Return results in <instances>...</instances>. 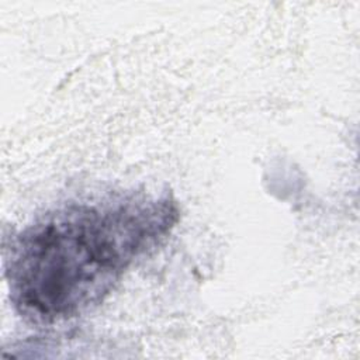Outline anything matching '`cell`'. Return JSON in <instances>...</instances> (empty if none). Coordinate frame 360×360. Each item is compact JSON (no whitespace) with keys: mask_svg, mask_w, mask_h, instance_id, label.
I'll return each mask as SVG.
<instances>
[{"mask_svg":"<svg viewBox=\"0 0 360 360\" xmlns=\"http://www.w3.org/2000/svg\"><path fill=\"white\" fill-rule=\"evenodd\" d=\"M177 217L172 200L138 195L46 214L10 248L6 276L15 308L41 322L90 309L167 235Z\"/></svg>","mask_w":360,"mask_h":360,"instance_id":"6da1fadb","label":"cell"}]
</instances>
